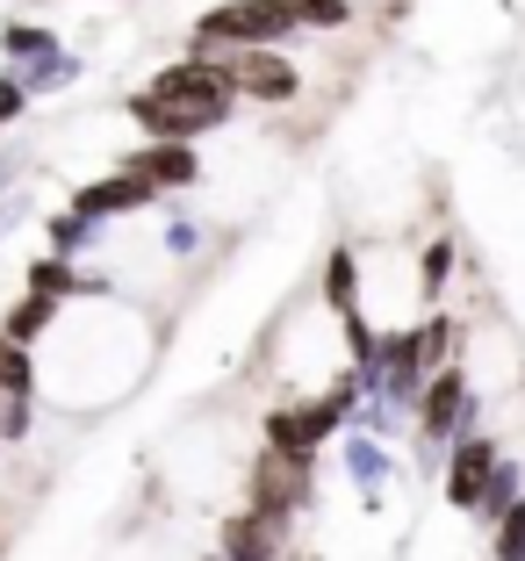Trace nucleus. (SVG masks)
<instances>
[{"label":"nucleus","mask_w":525,"mask_h":561,"mask_svg":"<svg viewBox=\"0 0 525 561\" xmlns=\"http://www.w3.org/2000/svg\"><path fill=\"white\" fill-rule=\"evenodd\" d=\"M137 202H151V187L123 173V181H101V187H87V195H80V209H87V216H101V209H137Z\"/></svg>","instance_id":"0eeeda50"},{"label":"nucleus","mask_w":525,"mask_h":561,"mask_svg":"<svg viewBox=\"0 0 525 561\" xmlns=\"http://www.w3.org/2000/svg\"><path fill=\"white\" fill-rule=\"evenodd\" d=\"M281 30H296L288 22V8L281 0H230V8H216V15H202V44H266V36H281Z\"/></svg>","instance_id":"f03ea898"},{"label":"nucleus","mask_w":525,"mask_h":561,"mask_svg":"<svg viewBox=\"0 0 525 561\" xmlns=\"http://www.w3.org/2000/svg\"><path fill=\"white\" fill-rule=\"evenodd\" d=\"M454 411H460V375L446 367V375L432 381V397H425V432H454Z\"/></svg>","instance_id":"6e6552de"},{"label":"nucleus","mask_w":525,"mask_h":561,"mask_svg":"<svg viewBox=\"0 0 525 561\" xmlns=\"http://www.w3.org/2000/svg\"><path fill=\"white\" fill-rule=\"evenodd\" d=\"M224 80L230 87H246V94L260 101H296V66L288 58H274V50H238V58H224Z\"/></svg>","instance_id":"7ed1b4c3"},{"label":"nucleus","mask_w":525,"mask_h":561,"mask_svg":"<svg viewBox=\"0 0 525 561\" xmlns=\"http://www.w3.org/2000/svg\"><path fill=\"white\" fill-rule=\"evenodd\" d=\"M145 94L166 101V108H181V116H195V123H224V108H230L224 66H202V58H187V66H166L159 80L145 87Z\"/></svg>","instance_id":"f257e3e1"},{"label":"nucleus","mask_w":525,"mask_h":561,"mask_svg":"<svg viewBox=\"0 0 525 561\" xmlns=\"http://www.w3.org/2000/svg\"><path fill=\"white\" fill-rule=\"evenodd\" d=\"M44 324H50V302L30 296V310H15V324H8V331H15V339H30V331H44Z\"/></svg>","instance_id":"f8f14e48"},{"label":"nucleus","mask_w":525,"mask_h":561,"mask_svg":"<svg viewBox=\"0 0 525 561\" xmlns=\"http://www.w3.org/2000/svg\"><path fill=\"white\" fill-rule=\"evenodd\" d=\"M195 173H202V165H195L187 145H151V151L130 159V181H145V187H187Z\"/></svg>","instance_id":"20e7f679"},{"label":"nucleus","mask_w":525,"mask_h":561,"mask_svg":"<svg viewBox=\"0 0 525 561\" xmlns=\"http://www.w3.org/2000/svg\"><path fill=\"white\" fill-rule=\"evenodd\" d=\"M281 8H288V22H310V30H339L353 15L345 0H281Z\"/></svg>","instance_id":"1a4fd4ad"},{"label":"nucleus","mask_w":525,"mask_h":561,"mask_svg":"<svg viewBox=\"0 0 525 561\" xmlns=\"http://www.w3.org/2000/svg\"><path fill=\"white\" fill-rule=\"evenodd\" d=\"M15 108H22V94H15V87H0V116H15Z\"/></svg>","instance_id":"ddd939ff"},{"label":"nucleus","mask_w":525,"mask_h":561,"mask_svg":"<svg viewBox=\"0 0 525 561\" xmlns=\"http://www.w3.org/2000/svg\"><path fill=\"white\" fill-rule=\"evenodd\" d=\"M331 302H339V310L353 317V260H345V252L331 260Z\"/></svg>","instance_id":"9b49d317"},{"label":"nucleus","mask_w":525,"mask_h":561,"mask_svg":"<svg viewBox=\"0 0 525 561\" xmlns=\"http://www.w3.org/2000/svg\"><path fill=\"white\" fill-rule=\"evenodd\" d=\"M266 439H274V454L281 461H310V425H303V411H274L266 417Z\"/></svg>","instance_id":"423d86ee"},{"label":"nucleus","mask_w":525,"mask_h":561,"mask_svg":"<svg viewBox=\"0 0 525 561\" xmlns=\"http://www.w3.org/2000/svg\"><path fill=\"white\" fill-rule=\"evenodd\" d=\"M482 482H490V439H468L454 454V504H468V512H476V504H482Z\"/></svg>","instance_id":"39448f33"},{"label":"nucleus","mask_w":525,"mask_h":561,"mask_svg":"<svg viewBox=\"0 0 525 561\" xmlns=\"http://www.w3.org/2000/svg\"><path fill=\"white\" fill-rule=\"evenodd\" d=\"M497 561H525V504L504 512V533H497Z\"/></svg>","instance_id":"9d476101"}]
</instances>
